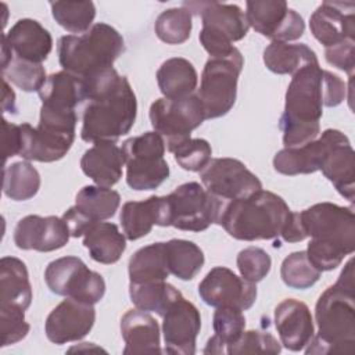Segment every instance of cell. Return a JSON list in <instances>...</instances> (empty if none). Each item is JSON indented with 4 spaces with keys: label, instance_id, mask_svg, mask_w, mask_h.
<instances>
[{
    "label": "cell",
    "instance_id": "obj_5",
    "mask_svg": "<svg viewBox=\"0 0 355 355\" xmlns=\"http://www.w3.org/2000/svg\"><path fill=\"white\" fill-rule=\"evenodd\" d=\"M308 243V258L322 270L340 266L355 250V215L352 207L318 202L300 212Z\"/></svg>",
    "mask_w": 355,
    "mask_h": 355
},
{
    "label": "cell",
    "instance_id": "obj_47",
    "mask_svg": "<svg viewBox=\"0 0 355 355\" xmlns=\"http://www.w3.org/2000/svg\"><path fill=\"white\" fill-rule=\"evenodd\" d=\"M324 58L330 65L352 76L355 68V42L347 40L337 46L324 49Z\"/></svg>",
    "mask_w": 355,
    "mask_h": 355
},
{
    "label": "cell",
    "instance_id": "obj_4",
    "mask_svg": "<svg viewBox=\"0 0 355 355\" xmlns=\"http://www.w3.org/2000/svg\"><path fill=\"white\" fill-rule=\"evenodd\" d=\"M318 334L312 337L306 354L351 352L355 344V283L349 259L337 282L327 287L315 306Z\"/></svg>",
    "mask_w": 355,
    "mask_h": 355
},
{
    "label": "cell",
    "instance_id": "obj_2",
    "mask_svg": "<svg viewBox=\"0 0 355 355\" xmlns=\"http://www.w3.org/2000/svg\"><path fill=\"white\" fill-rule=\"evenodd\" d=\"M218 225L236 240H283L298 243L306 239L300 212H293L286 201L268 190L245 198L223 201Z\"/></svg>",
    "mask_w": 355,
    "mask_h": 355
},
{
    "label": "cell",
    "instance_id": "obj_16",
    "mask_svg": "<svg viewBox=\"0 0 355 355\" xmlns=\"http://www.w3.org/2000/svg\"><path fill=\"white\" fill-rule=\"evenodd\" d=\"M162 319L165 352L173 355L196 354V341L201 329L197 306L180 297L165 311Z\"/></svg>",
    "mask_w": 355,
    "mask_h": 355
},
{
    "label": "cell",
    "instance_id": "obj_29",
    "mask_svg": "<svg viewBox=\"0 0 355 355\" xmlns=\"http://www.w3.org/2000/svg\"><path fill=\"white\" fill-rule=\"evenodd\" d=\"M37 93L42 105L61 111H75L86 100L83 79L67 71L51 73Z\"/></svg>",
    "mask_w": 355,
    "mask_h": 355
},
{
    "label": "cell",
    "instance_id": "obj_27",
    "mask_svg": "<svg viewBox=\"0 0 355 355\" xmlns=\"http://www.w3.org/2000/svg\"><path fill=\"white\" fill-rule=\"evenodd\" d=\"M32 302V286L26 265L15 257L0 261V311H26Z\"/></svg>",
    "mask_w": 355,
    "mask_h": 355
},
{
    "label": "cell",
    "instance_id": "obj_24",
    "mask_svg": "<svg viewBox=\"0 0 355 355\" xmlns=\"http://www.w3.org/2000/svg\"><path fill=\"white\" fill-rule=\"evenodd\" d=\"M14 57L42 64L53 49V37L37 21L31 18L18 19L7 33L1 35Z\"/></svg>",
    "mask_w": 355,
    "mask_h": 355
},
{
    "label": "cell",
    "instance_id": "obj_45",
    "mask_svg": "<svg viewBox=\"0 0 355 355\" xmlns=\"http://www.w3.org/2000/svg\"><path fill=\"white\" fill-rule=\"evenodd\" d=\"M272 266L269 254L259 247H247L237 255V268L240 275L252 283H258L266 277Z\"/></svg>",
    "mask_w": 355,
    "mask_h": 355
},
{
    "label": "cell",
    "instance_id": "obj_34",
    "mask_svg": "<svg viewBox=\"0 0 355 355\" xmlns=\"http://www.w3.org/2000/svg\"><path fill=\"white\" fill-rule=\"evenodd\" d=\"M121 202L118 191L103 186H85L75 198V208L90 222L97 223L115 215Z\"/></svg>",
    "mask_w": 355,
    "mask_h": 355
},
{
    "label": "cell",
    "instance_id": "obj_17",
    "mask_svg": "<svg viewBox=\"0 0 355 355\" xmlns=\"http://www.w3.org/2000/svg\"><path fill=\"white\" fill-rule=\"evenodd\" d=\"M96 322L93 305L68 298L61 301L47 316L44 333L49 341L61 345L82 340Z\"/></svg>",
    "mask_w": 355,
    "mask_h": 355
},
{
    "label": "cell",
    "instance_id": "obj_42",
    "mask_svg": "<svg viewBox=\"0 0 355 355\" xmlns=\"http://www.w3.org/2000/svg\"><path fill=\"white\" fill-rule=\"evenodd\" d=\"M1 73L3 79L11 82L18 89L26 93L39 92L47 79L46 71L42 64L25 61L18 57H12L8 65L1 69Z\"/></svg>",
    "mask_w": 355,
    "mask_h": 355
},
{
    "label": "cell",
    "instance_id": "obj_44",
    "mask_svg": "<svg viewBox=\"0 0 355 355\" xmlns=\"http://www.w3.org/2000/svg\"><path fill=\"white\" fill-rule=\"evenodd\" d=\"M280 343L269 333L259 330L243 331L241 337L226 348L227 354H279Z\"/></svg>",
    "mask_w": 355,
    "mask_h": 355
},
{
    "label": "cell",
    "instance_id": "obj_8",
    "mask_svg": "<svg viewBox=\"0 0 355 355\" xmlns=\"http://www.w3.org/2000/svg\"><path fill=\"white\" fill-rule=\"evenodd\" d=\"M243 65L244 58L236 47L227 55L209 57L205 62L197 92V97L205 112V119L223 116L233 108Z\"/></svg>",
    "mask_w": 355,
    "mask_h": 355
},
{
    "label": "cell",
    "instance_id": "obj_25",
    "mask_svg": "<svg viewBox=\"0 0 355 355\" xmlns=\"http://www.w3.org/2000/svg\"><path fill=\"white\" fill-rule=\"evenodd\" d=\"M330 139L331 129H326L320 136L304 146L284 147L273 157L275 171L287 176L306 175L319 171Z\"/></svg>",
    "mask_w": 355,
    "mask_h": 355
},
{
    "label": "cell",
    "instance_id": "obj_1",
    "mask_svg": "<svg viewBox=\"0 0 355 355\" xmlns=\"http://www.w3.org/2000/svg\"><path fill=\"white\" fill-rule=\"evenodd\" d=\"M347 94L344 80L319 64L308 65L291 78L284 111L279 121L284 147H300L320 135L323 105L337 107Z\"/></svg>",
    "mask_w": 355,
    "mask_h": 355
},
{
    "label": "cell",
    "instance_id": "obj_18",
    "mask_svg": "<svg viewBox=\"0 0 355 355\" xmlns=\"http://www.w3.org/2000/svg\"><path fill=\"white\" fill-rule=\"evenodd\" d=\"M309 28L324 49L337 46L355 36L354 1H323L311 15Z\"/></svg>",
    "mask_w": 355,
    "mask_h": 355
},
{
    "label": "cell",
    "instance_id": "obj_41",
    "mask_svg": "<svg viewBox=\"0 0 355 355\" xmlns=\"http://www.w3.org/2000/svg\"><path fill=\"white\" fill-rule=\"evenodd\" d=\"M322 272L316 269L306 257L305 251H295L287 255L280 266V276L286 286L297 290L312 287Z\"/></svg>",
    "mask_w": 355,
    "mask_h": 355
},
{
    "label": "cell",
    "instance_id": "obj_20",
    "mask_svg": "<svg viewBox=\"0 0 355 355\" xmlns=\"http://www.w3.org/2000/svg\"><path fill=\"white\" fill-rule=\"evenodd\" d=\"M69 229L62 218L28 215L18 220L14 243L19 250L50 252L62 248L69 240Z\"/></svg>",
    "mask_w": 355,
    "mask_h": 355
},
{
    "label": "cell",
    "instance_id": "obj_49",
    "mask_svg": "<svg viewBox=\"0 0 355 355\" xmlns=\"http://www.w3.org/2000/svg\"><path fill=\"white\" fill-rule=\"evenodd\" d=\"M3 111H8V112H12L15 114L17 111V107H15V93L14 90L10 87L8 82L6 79H3Z\"/></svg>",
    "mask_w": 355,
    "mask_h": 355
},
{
    "label": "cell",
    "instance_id": "obj_30",
    "mask_svg": "<svg viewBox=\"0 0 355 355\" xmlns=\"http://www.w3.org/2000/svg\"><path fill=\"white\" fill-rule=\"evenodd\" d=\"M157 82L165 98L179 100L193 94L197 89V71L193 64L182 57H173L161 64Z\"/></svg>",
    "mask_w": 355,
    "mask_h": 355
},
{
    "label": "cell",
    "instance_id": "obj_11",
    "mask_svg": "<svg viewBox=\"0 0 355 355\" xmlns=\"http://www.w3.org/2000/svg\"><path fill=\"white\" fill-rule=\"evenodd\" d=\"M44 282L51 293L90 305L100 302L105 294L103 276L72 255L51 261L44 270Z\"/></svg>",
    "mask_w": 355,
    "mask_h": 355
},
{
    "label": "cell",
    "instance_id": "obj_22",
    "mask_svg": "<svg viewBox=\"0 0 355 355\" xmlns=\"http://www.w3.org/2000/svg\"><path fill=\"white\" fill-rule=\"evenodd\" d=\"M275 326L280 343L294 352L304 349L315 336L308 305L294 298H287L275 308Z\"/></svg>",
    "mask_w": 355,
    "mask_h": 355
},
{
    "label": "cell",
    "instance_id": "obj_10",
    "mask_svg": "<svg viewBox=\"0 0 355 355\" xmlns=\"http://www.w3.org/2000/svg\"><path fill=\"white\" fill-rule=\"evenodd\" d=\"M169 207V226L184 232H202L218 218L223 201L212 196L197 182L178 186L166 196Z\"/></svg>",
    "mask_w": 355,
    "mask_h": 355
},
{
    "label": "cell",
    "instance_id": "obj_40",
    "mask_svg": "<svg viewBox=\"0 0 355 355\" xmlns=\"http://www.w3.org/2000/svg\"><path fill=\"white\" fill-rule=\"evenodd\" d=\"M191 12L186 7H175L162 11L154 24L158 39L166 44H182L191 33Z\"/></svg>",
    "mask_w": 355,
    "mask_h": 355
},
{
    "label": "cell",
    "instance_id": "obj_3",
    "mask_svg": "<svg viewBox=\"0 0 355 355\" xmlns=\"http://www.w3.org/2000/svg\"><path fill=\"white\" fill-rule=\"evenodd\" d=\"M83 82L87 104L82 115V140L116 141L128 135L137 114L136 94L128 78L110 68Z\"/></svg>",
    "mask_w": 355,
    "mask_h": 355
},
{
    "label": "cell",
    "instance_id": "obj_26",
    "mask_svg": "<svg viewBox=\"0 0 355 355\" xmlns=\"http://www.w3.org/2000/svg\"><path fill=\"white\" fill-rule=\"evenodd\" d=\"M125 164L122 148L115 141H98L86 150L80 158V168L97 186L111 187L122 178Z\"/></svg>",
    "mask_w": 355,
    "mask_h": 355
},
{
    "label": "cell",
    "instance_id": "obj_31",
    "mask_svg": "<svg viewBox=\"0 0 355 355\" xmlns=\"http://www.w3.org/2000/svg\"><path fill=\"white\" fill-rule=\"evenodd\" d=\"M263 62L266 68L279 75H294L300 69L319 64L316 53L305 43L272 42L263 50Z\"/></svg>",
    "mask_w": 355,
    "mask_h": 355
},
{
    "label": "cell",
    "instance_id": "obj_32",
    "mask_svg": "<svg viewBox=\"0 0 355 355\" xmlns=\"http://www.w3.org/2000/svg\"><path fill=\"white\" fill-rule=\"evenodd\" d=\"M83 245L93 261L111 265L118 262L126 250V237L115 223L97 222L83 236Z\"/></svg>",
    "mask_w": 355,
    "mask_h": 355
},
{
    "label": "cell",
    "instance_id": "obj_9",
    "mask_svg": "<svg viewBox=\"0 0 355 355\" xmlns=\"http://www.w3.org/2000/svg\"><path fill=\"white\" fill-rule=\"evenodd\" d=\"M126 164V183L130 189L154 190L169 178V165L164 158L165 141L157 132L129 137L122 144Z\"/></svg>",
    "mask_w": 355,
    "mask_h": 355
},
{
    "label": "cell",
    "instance_id": "obj_33",
    "mask_svg": "<svg viewBox=\"0 0 355 355\" xmlns=\"http://www.w3.org/2000/svg\"><path fill=\"white\" fill-rule=\"evenodd\" d=\"M129 279L132 283L162 282L169 273L165 254V243H154L139 248L129 259Z\"/></svg>",
    "mask_w": 355,
    "mask_h": 355
},
{
    "label": "cell",
    "instance_id": "obj_48",
    "mask_svg": "<svg viewBox=\"0 0 355 355\" xmlns=\"http://www.w3.org/2000/svg\"><path fill=\"white\" fill-rule=\"evenodd\" d=\"M19 141H21V132L19 125L11 123L7 119H3V144H4V161L10 157L19 154Z\"/></svg>",
    "mask_w": 355,
    "mask_h": 355
},
{
    "label": "cell",
    "instance_id": "obj_37",
    "mask_svg": "<svg viewBox=\"0 0 355 355\" xmlns=\"http://www.w3.org/2000/svg\"><path fill=\"white\" fill-rule=\"evenodd\" d=\"M165 254L169 273L180 280H191L204 266L202 250L193 241L172 239L165 243Z\"/></svg>",
    "mask_w": 355,
    "mask_h": 355
},
{
    "label": "cell",
    "instance_id": "obj_36",
    "mask_svg": "<svg viewBox=\"0 0 355 355\" xmlns=\"http://www.w3.org/2000/svg\"><path fill=\"white\" fill-rule=\"evenodd\" d=\"M129 297L132 304L141 311L155 312L159 316L182 295L172 284L162 282H146L129 284Z\"/></svg>",
    "mask_w": 355,
    "mask_h": 355
},
{
    "label": "cell",
    "instance_id": "obj_38",
    "mask_svg": "<svg viewBox=\"0 0 355 355\" xmlns=\"http://www.w3.org/2000/svg\"><path fill=\"white\" fill-rule=\"evenodd\" d=\"M40 175L29 161H18L7 165L3 175V191L14 201H26L37 194Z\"/></svg>",
    "mask_w": 355,
    "mask_h": 355
},
{
    "label": "cell",
    "instance_id": "obj_21",
    "mask_svg": "<svg viewBox=\"0 0 355 355\" xmlns=\"http://www.w3.org/2000/svg\"><path fill=\"white\" fill-rule=\"evenodd\" d=\"M319 171H322L324 178L333 183L336 190L344 198L354 202L355 153L348 137L343 132L331 129V139Z\"/></svg>",
    "mask_w": 355,
    "mask_h": 355
},
{
    "label": "cell",
    "instance_id": "obj_43",
    "mask_svg": "<svg viewBox=\"0 0 355 355\" xmlns=\"http://www.w3.org/2000/svg\"><path fill=\"white\" fill-rule=\"evenodd\" d=\"M179 166L190 172H201L211 161L212 148L205 139H187L172 150Z\"/></svg>",
    "mask_w": 355,
    "mask_h": 355
},
{
    "label": "cell",
    "instance_id": "obj_14",
    "mask_svg": "<svg viewBox=\"0 0 355 355\" xmlns=\"http://www.w3.org/2000/svg\"><path fill=\"white\" fill-rule=\"evenodd\" d=\"M248 25L273 42H291L304 35L302 17L283 0H252L245 3Z\"/></svg>",
    "mask_w": 355,
    "mask_h": 355
},
{
    "label": "cell",
    "instance_id": "obj_28",
    "mask_svg": "<svg viewBox=\"0 0 355 355\" xmlns=\"http://www.w3.org/2000/svg\"><path fill=\"white\" fill-rule=\"evenodd\" d=\"M121 334L125 341V355L161 352L159 326L146 311H128L121 319Z\"/></svg>",
    "mask_w": 355,
    "mask_h": 355
},
{
    "label": "cell",
    "instance_id": "obj_35",
    "mask_svg": "<svg viewBox=\"0 0 355 355\" xmlns=\"http://www.w3.org/2000/svg\"><path fill=\"white\" fill-rule=\"evenodd\" d=\"M214 336L208 340L204 354H223L226 348L234 344L245 329L243 311L232 306H219L212 318Z\"/></svg>",
    "mask_w": 355,
    "mask_h": 355
},
{
    "label": "cell",
    "instance_id": "obj_46",
    "mask_svg": "<svg viewBox=\"0 0 355 355\" xmlns=\"http://www.w3.org/2000/svg\"><path fill=\"white\" fill-rule=\"evenodd\" d=\"M29 323L25 322V311H0L1 347L15 344L29 333Z\"/></svg>",
    "mask_w": 355,
    "mask_h": 355
},
{
    "label": "cell",
    "instance_id": "obj_7",
    "mask_svg": "<svg viewBox=\"0 0 355 355\" xmlns=\"http://www.w3.org/2000/svg\"><path fill=\"white\" fill-rule=\"evenodd\" d=\"M190 12L201 17L202 28L198 39L211 57H223L232 53L233 43L241 40L250 29L245 12L236 4L218 1L183 3Z\"/></svg>",
    "mask_w": 355,
    "mask_h": 355
},
{
    "label": "cell",
    "instance_id": "obj_13",
    "mask_svg": "<svg viewBox=\"0 0 355 355\" xmlns=\"http://www.w3.org/2000/svg\"><path fill=\"white\" fill-rule=\"evenodd\" d=\"M200 178L205 190L222 201L245 198L262 190L258 176L236 158L211 159Z\"/></svg>",
    "mask_w": 355,
    "mask_h": 355
},
{
    "label": "cell",
    "instance_id": "obj_39",
    "mask_svg": "<svg viewBox=\"0 0 355 355\" xmlns=\"http://www.w3.org/2000/svg\"><path fill=\"white\" fill-rule=\"evenodd\" d=\"M50 7L55 22L71 33H85L93 26L96 17L93 1H53Z\"/></svg>",
    "mask_w": 355,
    "mask_h": 355
},
{
    "label": "cell",
    "instance_id": "obj_6",
    "mask_svg": "<svg viewBox=\"0 0 355 355\" xmlns=\"http://www.w3.org/2000/svg\"><path fill=\"white\" fill-rule=\"evenodd\" d=\"M121 33L108 24L97 22L82 35H65L58 40V61L64 71L90 79L112 68L123 53Z\"/></svg>",
    "mask_w": 355,
    "mask_h": 355
},
{
    "label": "cell",
    "instance_id": "obj_23",
    "mask_svg": "<svg viewBox=\"0 0 355 355\" xmlns=\"http://www.w3.org/2000/svg\"><path fill=\"white\" fill-rule=\"evenodd\" d=\"M123 234L128 240L147 236L153 226H169V207L166 196H151L143 201H128L119 216Z\"/></svg>",
    "mask_w": 355,
    "mask_h": 355
},
{
    "label": "cell",
    "instance_id": "obj_19",
    "mask_svg": "<svg viewBox=\"0 0 355 355\" xmlns=\"http://www.w3.org/2000/svg\"><path fill=\"white\" fill-rule=\"evenodd\" d=\"M19 154L25 161L54 162L67 155L75 140V132H68L37 123L33 128L31 123H21Z\"/></svg>",
    "mask_w": 355,
    "mask_h": 355
},
{
    "label": "cell",
    "instance_id": "obj_15",
    "mask_svg": "<svg viewBox=\"0 0 355 355\" xmlns=\"http://www.w3.org/2000/svg\"><path fill=\"white\" fill-rule=\"evenodd\" d=\"M198 294L207 305L247 311L257 300V286L225 266H215L198 284Z\"/></svg>",
    "mask_w": 355,
    "mask_h": 355
},
{
    "label": "cell",
    "instance_id": "obj_12",
    "mask_svg": "<svg viewBox=\"0 0 355 355\" xmlns=\"http://www.w3.org/2000/svg\"><path fill=\"white\" fill-rule=\"evenodd\" d=\"M150 121L154 132L159 133L169 153L205 121V112L197 94L179 100L158 98L150 107Z\"/></svg>",
    "mask_w": 355,
    "mask_h": 355
}]
</instances>
